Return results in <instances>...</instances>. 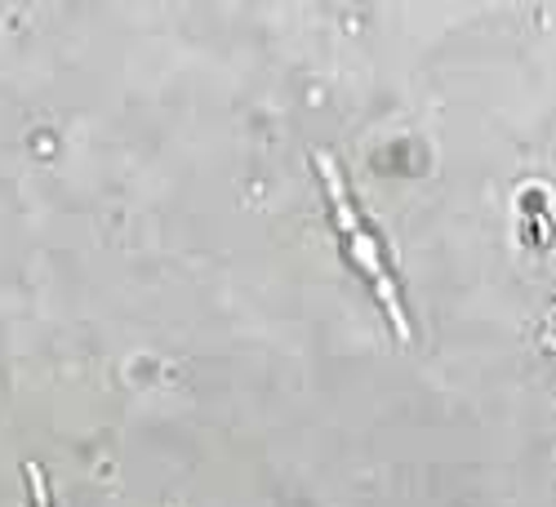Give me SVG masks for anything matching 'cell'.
Returning a JSON list of instances; mask_svg holds the SVG:
<instances>
[{
	"label": "cell",
	"instance_id": "cell-1",
	"mask_svg": "<svg viewBox=\"0 0 556 507\" xmlns=\"http://www.w3.org/2000/svg\"><path fill=\"white\" fill-rule=\"evenodd\" d=\"M312 161H316V169H320V182H326V197H330V214H334V227H339L343 254L365 271V281H369V290H375V299H379L383 316L392 320L396 339H401V343H409V339H414V326H409V316H405L401 290H396V281H392V267L383 263V250H379L375 232H369V223H365V214H361L356 197L348 192V178H343L339 161H334L330 152H316Z\"/></svg>",
	"mask_w": 556,
	"mask_h": 507
},
{
	"label": "cell",
	"instance_id": "cell-2",
	"mask_svg": "<svg viewBox=\"0 0 556 507\" xmlns=\"http://www.w3.org/2000/svg\"><path fill=\"white\" fill-rule=\"evenodd\" d=\"M27 485H31V507H54L50 481H45V472H40L36 464H27Z\"/></svg>",
	"mask_w": 556,
	"mask_h": 507
}]
</instances>
